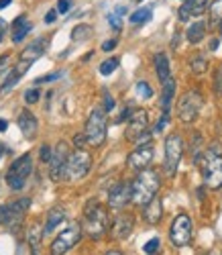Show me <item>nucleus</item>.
I'll use <instances>...</instances> for the list:
<instances>
[{"label":"nucleus","mask_w":222,"mask_h":255,"mask_svg":"<svg viewBox=\"0 0 222 255\" xmlns=\"http://www.w3.org/2000/svg\"><path fill=\"white\" fill-rule=\"evenodd\" d=\"M220 37H222V25H220Z\"/></svg>","instance_id":"nucleus-52"},{"label":"nucleus","mask_w":222,"mask_h":255,"mask_svg":"<svg viewBox=\"0 0 222 255\" xmlns=\"http://www.w3.org/2000/svg\"><path fill=\"white\" fill-rule=\"evenodd\" d=\"M65 219H68V212H65V208L53 206V208L47 212V221H45V229H43V233H45V235H51V233H53L61 223H65Z\"/></svg>","instance_id":"nucleus-20"},{"label":"nucleus","mask_w":222,"mask_h":255,"mask_svg":"<svg viewBox=\"0 0 222 255\" xmlns=\"http://www.w3.org/2000/svg\"><path fill=\"white\" fill-rule=\"evenodd\" d=\"M202 106H204L202 94L198 90H190L180 98V102H177V117H180V121H184V123H194L198 119L200 111H202Z\"/></svg>","instance_id":"nucleus-7"},{"label":"nucleus","mask_w":222,"mask_h":255,"mask_svg":"<svg viewBox=\"0 0 222 255\" xmlns=\"http://www.w3.org/2000/svg\"><path fill=\"white\" fill-rule=\"evenodd\" d=\"M153 63H155V72H157V78L161 84H165L169 78H171V70H169V59L165 53H157L153 57Z\"/></svg>","instance_id":"nucleus-22"},{"label":"nucleus","mask_w":222,"mask_h":255,"mask_svg":"<svg viewBox=\"0 0 222 255\" xmlns=\"http://www.w3.org/2000/svg\"><path fill=\"white\" fill-rule=\"evenodd\" d=\"M6 129H8V123L4 119H0V133H4Z\"/></svg>","instance_id":"nucleus-48"},{"label":"nucleus","mask_w":222,"mask_h":255,"mask_svg":"<svg viewBox=\"0 0 222 255\" xmlns=\"http://www.w3.org/2000/svg\"><path fill=\"white\" fill-rule=\"evenodd\" d=\"M153 155H155L153 145H141V147H137L135 151L128 153L126 163L132 169H147V165L153 161Z\"/></svg>","instance_id":"nucleus-15"},{"label":"nucleus","mask_w":222,"mask_h":255,"mask_svg":"<svg viewBox=\"0 0 222 255\" xmlns=\"http://www.w3.org/2000/svg\"><path fill=\"white\" fill-rule=\"evenodd\" d=\"M169 123V115H161V119H159V123H157V127H155V131H163V127Z\"/></svg>","instance_id":"nucleus-44"},{"label":"nucleus","mask_w":222,"mask_h":255,"mask_svg":"<svg viewBox=\"0 0 222 255\" xmlns=\"http://www.w3.org/2000/svg\"><path fill=\"white\" fill-rule=\"evenodd\" d=\"M55 18H57V8H55V10H49V12L45 14V23H47V25H51Z\"/></svg>","instance_id":"nucleus-46"},{"label":"nucleus","mask_w":222,"mask_h":255,"mask_svg":"<svg viewBox=\"0 0 222 255\" xmlns=\"http://www.w3.org/2000/svg\"><path fill=\"white\" fill-rule=\"evenodd\" d=\"M106 133H108V121H106V111L104 109H94L92 115L88 117L86 123V137L88 143L92 147H100L106 141Z\"/></svg>","instance_id":"nucleus-5"},{"label":"nucleus","mask_w":222,"mask_h":255,"mask_svg":"<svg viewBox=\"0 0 222 255\" xmlns=\"http://www.w3.org/2000/svg\"><path fill=\"white\" fill-rule=\"evenodd\" d=\"M218 45H220V41L214 37V39L210 41V49H212V51H216V49H218Z\"/></svg>","instance_id":"nucleus-47"},{"label":"nucleus","mask_w":222,"mask_h":255,"mask_svg":"<svg viewBox=\"0 0 222 255\" xmlns=\"http://www.w3.org/2000/svg\"><path fill=\"white\" fill-rule=\"evenodd\" d=\"M222 25V0H214L208 8V27L218 29Z\"/></svg>","instance_id":"nucleus-25"},{"label":"nucleus","mask_w":222,"mask_h":255,"mask_svg":"<svg viewBox=\"0 0 222 255\" xmlns=\"http://www.w3.org/2000/svg\"><path fill=\"white\" fill-rule=\"evenodd\" d=\"M63 76V72H53V74H47V76H41V78H37L35 80V84H45V82H55V80H59Z\"/></svg>","instance_id":"nucleus-38"},{"label":"nucleus","mask_w":222,"mask_h":255,"mask_svg":"<svg viewBox=\"0 0 222 255\" xmlns=\"http://www.w3.org/2000/svg\"><path fill=\"white\" fill-rule=\"evenodd\" d=\"M47 49V37H39L37 41H33L31 45H27L23 51H20V59L18 61H27V63H33L37 61L43 53Z\"/></svg>","instance_id":"nucleus-16"},{"label":"nucleus","mask_w":222,"mask_h":255,"mask_svg":"<svg viewBox=\"0 0 222 255\" xmlns=\"http://www.w3.org/2000/svg\"><path fill=\"white\" fill-rule=\"evenodd\" d=\"M145 133H149V115H147L145 109H137L135 113H132V117L128 119L124 137H126L128 141H137V139H141Z\"/></svg>","instance_id":"nucleus-13"},{"label":"nucleus","mask_w":222,"mask_h":255,"mask_svg":"<svg viewBox=\"0 0 222 255\" xmlns=\"http://www.w3.org/2000/svg\"><path fill=\"white\" fill-rule=\"evenodd\" d=\"M169 239L175 247H186L192 241V219L188 215H177L169 229Z\"/></svg>","instance_id":"nucleus-11"},{"label":"nucleus","mask_w":222,"mask_h":255,"mask_svg":"<svg viewBox=\"0 0 222 255\" xmlns=\"http://www.w3.org/2000/svg\"><path fill=\"white\" fill-rule=\"evenodd\" d=\"M10 2H12V0H0V10H2V8H6Z\"/></svg>","instance_id":"nucleus-49"},{"label":"nucleus","mask_w":222,"mask_h":255,"mask_svg":"<svg viewBox=\"0 0 222 255\" xmlns=\"http://www.w3.org/2000/svg\"><path fill=\"white\" fill-rule=\"evenodd\" d=\"M206 35V23L204 20H196L188 27V41L190 43H200Z\"/></svg>","instance_id":"nucleus-26"},{"label":"nucleus","mask_w":222,"mask_h":255,"mask_svg":"<svg viewBox=\"0 0 222 255\" xmlns=\"http://www.w3.org/2000/svg\"><path fill=\"white\" fill-rule=\"evenodd\" d=\"M0 41H2V33H0Z\"/></svg>","instance_id":"nucleus-53"},{"label":"nucleus","mask_w":222,"mask_h":255,"mask_svg":"<svg viewBox=\"0 0 222 255\" xmlns=\"http://www.w3.org/2000/svg\"><path fill=\"white\" fill-rule=\"evenodd\" d=\"M88 143V137L86 135H82V133H78L76 137H74V145H76V149H84V145Z\"/></svg>","instance_id":"nucleus-42"},{"label":"nucleus","mask_w":222,"mask_h":255,"mask_svg":"<svg viewBox=\"0 0 222 255\" xmlns=\"http://www.w3.org/2000/svg\"><path fill=\"white\" fill-rule=\"evenodd\" d=\"M118 66H120V59H118V57H108V59H104V61L100 63V74H102V76H110Z\"/></svg>","instance_id":"nucleus-32"},{"label":"nucleus","mask_w":222,"mask_h":255,"mask_svg":"<svg viewBox=\"0 0 222 255\" xmlns=\"http://www.w3.org/2000/svg\"><path fill=\"white\" fill-rule=\"evenodd\" d=\"M173 96H175V80L169 78V80L163 84V90H161V111H163V115H169Z\"/></svg>","instance_id":"nucleus-24"},{"label":"nucleus","mask_w":222,"mask_h":255,"mask_svg":"<svg viewBox=\"0 0 222 255\" xmlns=\"http://www.w3.org/2000/svg\"><path fill=\"white\" fill-rule=\"evenodd\" d=\"M20 78H23V74H20L16 68L14 70H10L8 72V76L4 78V82H2V86H0V90H2V92H8L12 86H14V84H18V80Z\"/></svg>","instance_id":"nucleus-30"},{"label":"nucleus","mask_w":222,"mask_h":255,"mask_svg":"<svg viewBox=\"0 0 222 255\" xmlns=\"http://www.w3.org/2000/svg\"><path fill=\"white\" fill-rule=\"evenodd\" d=\"M68 159H70V147L65 141L57 143V147L53 149L51 161H49V178L53 182H59L65 176V167H68Z\"/></svg>","instance_id":"nucleus-12"},{"label":"nucleus","mask_w":222,"mask_h":255,"mask_svg":"<svg viewBox=\"0 0 222 255\" xmlns=\"http://www.w3.org/2000/svg\"><path fill=\"white\" fill-rule=\"evenodd\" d=\"M84 233L90 239H100L108 229V212L98 200H90L84 208Z\"/></svg>","instance_id":"nucleus-3"},{"label":"nucleus","mask_w":222,"mask_h":255,"mask_svg":"<svg viewBox=\"0 0 222 255\" xmlns=\"http://www.w3.org/2000/svg\"><path fill=\"white\" fill-rule=\"evenodd\" d=\"M132 227H135L132 215H118L112 223V237L114 239H126L132 233Z\"/></svg>","instance_id":"nucleus-17"},{"label":"nucleus","mask_w":222,"mask_h":255,"mask_svg":"<svg viewBox=\"0 0 222 255\" xmlns=\"http://www.w3.org/2000/svg\"><path fill=\"white\" fill-rule=\"evenodd\" d=\"M31 29H33V25L27 20V16L25 14H20L16 20H14V33H12V43H20L29 33H31Z\"/></svg>","instance_id":"nucleus-23"},{"label":"nucleus","mask_w":222,"mask_h":255,"mask_svg":"<svg viewBox=\"0 0 222 255\" xmlns=\"http://www.w3.org/2000/svg\"><path fill=\"white\" fill-rule=\"evenodd\" d=\"M157 249H159V237H153V239H151V241H147V243H145V247H143V251H145L147 255H153Z\"/></svg>","instance_id":"nucleus-36"},{"label":"nucleus","mask_w":222,"mask_h":255,"mask_svg":"<svg viewBox=\"0 0 222 255\" xmlns=\"http://www.w3.org/2000/svg\"><path fill=\"white\" fill-rule=\"evenodd\" d=\"M130 200H132V184L130 182H118L110 188V192H108V206L110 208L120 210Z\"/></svg>","instance_id":"nucleus-14"},{"label":"nucleus","mask_w":222,"mask_h":255,"mask_svg":"<svg viewBox=\"0 0 222 255\" xmlns=\"http://www.w3.org/2000/svg\"><path fill=\"white\" fill-rule=\"evenodd\" d=\"M124 12H126V8L124 6H118V8H114V12L108 14V23H110V27H112L114 31H120L122 29V16H124Z\"/></svg>","instance_id":"nucleus-29"},{"label":"nucleus","mask_w":222,"mask_h":255,"mask_svg":"<svg viewBox=\"0 0 222 255\" xmlns=\"http://www.w3.org/2000/svg\"><path fill=\"white\" fill-rule=\"evenodd\" d=\"M106 255H122V253H120V251H108Z\"/></svg>","instance_id":"nucleus-50"},{"label":"nucleus","mask_w":222,"mask_h":255,"mask_svg":"<svg viewBox=\"0 0 222 255\" xmlns=\"http://www.w3.org/2000/svg\"><path fill=\"white\" fill-rule=\"evenodd\" d=\"M45 235L43 233V229L35 223L31 229H29V233H27V241H29V245H31V251H33V255H39V247H41V237Z\"/></svg>","instance_id":"nucleus-27"},{"label":"nucleus","mask_w":222,"mask_h":255,"mask_svg":"<svg viewBox=\"0 0 222 255\" xmlns=\"http://www.w3.org/2000/svg\"><path fill=\"white\" fill-rule=\"evenodd\" d=\"M214 90H216V94H222V63L214 72Z\"/></svg>","instance_id":"nucleus-35"},{"label":"nucleus","mask_w":222,"mask_h":255,"mask_svg":"<svg viewBox=\"0 0 222 255\" xmlns=\"http://www.w3.org/2000/svg\"><path fill=\"white\" fill-rule=\"evenodd\" d=\"M70 6H72V0H59L57 2V12H68L70 10Z\"/></svg>","instance_id":"nucleus-43"},{"label":"nucleus","mask_w":222,"mask_h":255,"mask_svg":"<svg viewBox=\"0 0 222 255\" xmlns=\"http://www.w3.org/2000/svg\"><path fill=\"white\" fill-rule=\"evenodd\" d=\"M151 16H153L151 8H139V10H135V12L130 14V23L143 25V23H147V20H151Z\"/></svg>","instance_id":"nucleus-33"},{"label":"nucleus","mask_w":222,"mask_h":255,"mask_svg":"<svg viewBox=\"0 0 222 255\" xmlns=\"http://www.w3.org/2000/svg\"><path fill=\"white\" fill-rule=\"evenodd\" d=\"M137 2H141V0H137Z\"/></svg>","instance_id":"nucleus-54"},{"label":"nucleus","mask_w":222,"mask_h":255,"mask_svg":"<svg viewBox=\"0 0 222 255\" xmlns=\"http://www.w3.org/2000/svg\"><path fill=\"white\" fill-rule=\"evenodd\" d=\"M196 163L200 165L204 184L212 190H218L222 186V147L218 143L210 145Z\"/></svg>","instance_id":"nucleus-1"},{"label":"nucleus","mask_w":222,"mask_h":255,"mask_svg":"<svg viewBox=\"0 0 222 255\" xmlns=\"http://www.w3.org/2000/svg\"><path fill=\"white\" fill-rule=\"evenodd\" d=\"M92 167V157L90 153H86L84 149H76L74 153H70V159H68V167H65V180L70 182H76V180H82Z\"/></svg>","instance_id":"nucleus-10"},{"label":"nucleus","mask_w":222,"mask_h":255,"mask_svg":"<svg viewBox=\"0 0 222 255\" xmlns=\"http://www.w3.org/2000/svg\"><path fill=\"white\" fill-rule=\"evenodd\" d=\"M163 217V206H161V200L159 198H153L147 206H145V221L149 225H159Z\"/></svg>","instance_id":"nucleus-21"},{"label":"nucleus","mask_w":222,"mask_h":255,"mask_svg":"<svg viewBox=\"0 0 222 255\" xmlns=\"http://www.w3.org/2000/svg\"><path fill=\"white\" fill-rule=\"evenodd\" d=\"M33 172V159H31V153H25L16 157L10 167L6 169V184L12 188V190H20L25 186V182L29 180Z\"/></svg>","instance_id":"nucleus-6"},{"label":"nucleus","mask_w":222,"mask_h":255,"mask_svg":"<svg viewBox=\"0 0 222 255\" xmlns=\"http://www.w3.org/2000/svg\"><path fill=\"white\" fill-rule=\"evenodd\" d=\"M159 186H161L159 174L155 169H143L132 182V202L145 208L153 198H157Z\"/></svg>","instance_id":"nucleus-2"},{"label":"nucleus","mask_w":222,"mask_h":255,"mask_svg":"<svg viewBox=\"0 0 222 255\" xmlns=\"http://www.w3.org/2000/svg\"><path fill=\"white\" fill-rule=\"evenodd\" d=\"M39 98H41V92H39L37 88H29V90L25 92V100H27V104H35V102H39Z\"/></svg>","instance_id":"nucleus-37"},{"label":"nucleus","mask_w":222,"mask_h":255,"mask_svg":"<svg viewBox=\"0 0 222 255\" xmlns=\"http://www.w3.org/2000/svg\"><path fill=\"white\" fill-rule=\"evenodd\" d=\"M190 66H192V72L194 74H204L206 68H208V59L204 55H194L190 59Z\"/></svg>","instance_id":"nucleus-31"},{"label":"nucleus","mask_w":222,"mask_h":255,"mask_svg":"<svg viewBox=\"0 0 222 255\" xmlns=\"http://www.w3.org/2000/svg\"><path fill=\"white\" fill-rule=\"evenodd\" d=\"M41 161H51V155H53V151H51V147L49 145H43L41 147Z\"/></svg>","instance_id":"nucleus-40"},{"label":"nucleus","mask_w":222,"mask_h":255,"mask_svg":"<svg viewBox=\"0 0 222 255\" xmlns=\"http://www.w3.org/2000/svg\"><path fill=\"white\" fill-rule=\"evenodd\" d=\"M92 35H94V31L90 25H78L72 31V41H88Z\"/></svg>","instance_id":"nucleus-28"},{"label":"nucleus","mask_w":222,"mask_h":255,"mask_svg":"<svg viewBox=\"0 0 222 255\" xmlns=\"http://www.w3.org/2000/svg\"><path fill=\"white\" fill-rule=\"evenodd\" d=\"M132 113H135V111H132V109H130V104H126V106H124V111H122V113H120V115L116 117V123L120 125V123H124V121H128V119L132 117Z\"/></svg>","instance_id":"nucleus-39"},{"label":"nucleus","mask_w":222,"mask_h":255,"mask_svg":"<svg viewBox=\"0 0 222 255\" xmlns=\"http://www.w3.org/2000/svg\"><path fill=\"white\" fill-rule=\"evenodd\" d=\"M37 125H39V123H37L35 115H33L29 109L20 111V115H18V129H20V133H23L27 139H33V137H35Z\"/></svg>","instance_id":"nucleus-18"},{"label":"nucleus","mask_w":222,"mask_h":255,"mask_svg":"<svg viewBox=\"0 0 222 255\" xmlns=\"http://www.w3.org/2000/svg\"><path fill=\"white\" fill-rule=\"evenodd\" d=\"M31 206V198H18L10 204L0 206V225L6 227L8 231H16L23 223L27 210Z\"/></svg>","instance_id":"nucleus-4"},{"label":"nucleus","mask_w":222,"mask_h":255,"mask_svg":"<svg viewBox=\"0 0 222 255\" xmlns=\"http://www.w3.org/2000/svg\"><path fill=\"white\" fill-rule=\"evenodd\" d=\"M137 92H139V96H141V98H145V100L153 96V88L149 86L147 82H139V84H137Z\"/></svg>","instance_id":"nucleus-34"},{"label":"nucleus","mask_w":222,"mask_h":255,"mask_svg":"<svg viewBox=\"0 0 222 255\" xmlns=\"http://www.w3.org/2000/svg\"><path fill=\"white\" fill-rule=\"evenodd\" d=\"M82 231L84 229H82L80 223H70L57 235V239H53V243H51V255H65V253H68L82 239Z\"/></svg>","instance_id":"nucleus-9"},{"label":"nucleus","mask_w":222,"mask_h":255,"mask_svg":"<svg viewBox=\"0 0 222 255\" xmlns=\"http://www.w3.org/2000/svg\"><path fill=\"white\" fill-rule=\"evenodd\" d=\"M206 6H208V0H186L180 12H177V16H180V20H188L190 16L202 14L206 10Z\"/></svg>","instance_id":"nucleus-19"},{"label":"nucleus","mask_w":222,"mask_h":255,"mask_svg":"<svg viewBox=\"0 0 222 255\" xmlns=\"http://www.w3.org/2000/svg\"><path fill=\"white\" fill-rule=\"evenodd\" d=\"M182 155H184V141L177 133H171L165 139V159H163V167L167 176H175Z\"/></svg>","instance_id":"nucleus-8"},{"label":"nucleus","mask_w":222,"mask_h":255,"mask_svg":"<svg viewBox=\"0 0 222 255\" xmlns=\"http://www.w3.org/2000/svg\"><path fill=\"white\" fill-rule=\"evenodd\" d=\"M4 151H6V149H4V147H2V145H0V155H2Z\"/></svg>","instance_id":"nucleus-51"},{"label":"nucleus","mask_w":222,"mask_h":255,"mask_svg":"<svg viewBox=\"0 0 222 255\" xmlns=\"http://www.w3.org/2000/svg\"><path fill=\"white\" fill-rule=\"evenodd\" d=\"M116 45H118V41H116V39H108L106 43L102 45V49H104V51H112Z\"/></svg>","instance_id":"nucleus-45"},{"label":"nucleus","mask_w":222,"mask_h":255,"mask_svg":"<svg viewBox=\"0 0 222 255\" xmlns=\"http://www.w3.org/2000/svg\"><path fill=\"white\" fill-rule=\"evenodd\" d=\"M104 111H106V113L114 111V100H112V96H110L108 92H104Z\"/></svg>","instance_id":"nucleus-41"}]
</instances>
